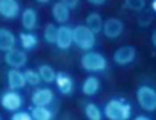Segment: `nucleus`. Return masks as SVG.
Returning <instances> with one entry per match:
<instances>
[{
	"label": "nucleus",
	"mask_w": 156,
	"mask_h": 120,
	"mask_svg": "<svg viewBox=\"0 0 156 120\" xmlns=\"http://www.w3.org/2000/svg\"><path fill=\"white\" fill-rule=\"evenodd\" d=\"M150 8H151V13L156 16V0H150Z\"/></svg>",
	"instance_id": "31"
},
{
	"label": "nucleus",
	"mask_w": 156,
	"mask_h": 120,
	"mask_svg": "<svg viewBox=\"0 0 156 120\" xmlns=\"http://www.w3.org/2000/svg\"><path fill=\"white\" fill-rule=\"evenodd\" d=\"M80 66H81V69L84 73L97 76V74H103V73L107 71L109 60H107V57L103 52L92 49V51H86V52L81 54V57H80Z\"/></svg>",
	"instance_id": "2"
},
{
	"label": "nucleus",
	"mask_w": 156,
	"mask_h": 120,
	"mask_svg": "<svg viewBox=\"0 0 156 120\" xmlns=\"http://www.w3.org/2000/svg\"><path fill=\"white\" fill-rule=\"evenodd\" d=\"M57 97L49 86H37L31 94V103L34 106H52Z\"/></svg>",
	"instance_id": "8"
},
{
	"label": "nucleus",
	"mask_w": 156,
	"mask_h": 120,
	"mask_svg": "<svg viewBox=\"0 0 156 120\" xmlns=\"http://www.w3.org/2000/svg\"><path fill=\"white\" fill-rule=\"evenodd\" d=\"M25 105V97L20 91L16 89H6L3 92H0V106L8 112H16L22 109Z\"/></svg>",
	"instance_id": "5"
},
{
	"label": "nucleus",
	"mask_w": 156,
	"mask_h": 120,
	"mask_svg": "<svg viewBox=\"0 0 156 120\" xmlns=\"http://www.w3.org/2000/svg\"><path fill=\"white\" fill-rule=\"evenodd\" d=\"M73 45V28L69 25H60L57 32L55 46L60 51H69Z\"/></svg>",
	"instance_id": "11"
},
{
	"label": "nucleus",
	"mask_w": 156,
	"mask_h": 120,
	"mask_svg": "<svg viewBox=\"0 0 156 120\" xmlns=\"http://www.w3.org/2000/svg\"><path fill=\"white\" fill-rule=\"evenodd\" d=\"M9 120H34V118H32V115H31V112H29V111L19 109V111H16V112H12V114H11Z\"/></svg>",
	"instance_id": "27"
},
{
	"label": "nucleus",
	"mask_w": 156,
	"mask_h": 120,
	"mask_svg": "<svg viewBox=\"0 0 156 120\" xmlns=\"http://www.w3.org/2000/svg\"><path fill=\"white\" fill-rule=\"evenodd\" d=\"M20 22H22V26L25 31H35L38 28V13L37 9H34L32 6H26L22 9V14H20Z\"/></svg>",
	"instance_id": "13"
},
{
	"label": "nucleus",
	"mask_w": 156,
	"mask_h": 120,
	"mask_svg": "<svg viewBox=\"0 0 156 120\" xmlns=\"http://www.w3.org/2000/svg\"><path fill=\"white\" fill-rule=\"evenodd\" d=\"M139 16H138V25L139 26H142V28H145V26H148L150 23H151V20H153V13H148V11H141V13H138Z\"/></svg>",
	"instance_id": "26"
},
{
	"label": "nucleus",
	"mask_w": 156,
	"mask_h": 120,
	"mask_svg": "<svg viewBox=\"0 0 156 120\" xmlns=\"http://www.w3.org/2000/svg\"><path fill=\"white\" fill-rule=\"evenodd\" d=\"M73 45L83 52L92 51L97 46V34H94L86 25H75L73 26Z\"/></svg>",
	"instance_id": "3"
},
{
	"label": "nucleus",
	"mask_w": 156,
	"mask_h": 120,
	"mask_svg": "<svg viewBox=\"0 0 156 120\" xmlns=\"http://www.w3.org/2000/svg\"><path fill=\"white\" fill-rule=\"evenodd\" d=\"M122 6L129 11H133V13H141L147 8V2L145 0H124Z\"/></svg>",
	"instance_id": "25"
},
{
	"label": "nucleus",
	"mask_w": 156,
	"mask_h": 120,
	"mask_svg": "<svg viewBox=\"0 0 156 120\" xmlns=\"http://www.w3.org/2000/svg\"><path fill=\"white\" fill-rule=\"evenodd\" d=\"M17 40L20 43V48L25 49L26 52L28 51H34L38 46V43H40V37H38V34L35 31H25V29L17 36Z\"/></svg>",
	"instance_id": "15"
},
{
	"label": "nucleus",
	"mask_w": 156,
	"mask_h": 120,
	"mask_svg": "<svg viewBox=\"0 0 156 120\" xmlns=\"http://www.w3.org/2000/svg\"><path fill=\"white\" fill-rule=\"evenodd\" d=\"M58 2H61L63 5H66V6L72 11V9H76L78 6H80L81 0H58Z\"/></svg>",
	"instance_id": "28"
},
{
	"label": "nucleus",
	"mask_w": 156,
	"mask_h": 120,
	"mask_svg": "<svg viewBox=\"0 0 156 120\" xmlns=\"http://www.w3.org/2000/svg\"><path fill=\"white\" fill-rule=\"evenodd\" d=\"M20 0H0V17L3 20H16L22 14Z\"/></svg>",
	"instance_id": "10"
},
{
	"label": "nucleus",
	"mask_w": 156,
	"mask_h": 120,
	"mask_svg": "<svg viewBox=\"0 0 156 120\" xmlns=\"http://www.w3.org/2000/svg\"><path fill=\"white\" fill-rule=\"evenodd\" d=\"M23 74H25L26 85H29V86H34V88L40 86V83H41V79H40V74H38V71H37V69L26 68V69L23 71Z\"/></svg>",
	"instance_id": "24"
},
{
	"label": "nucleus",
	"mask_w": 156,
	"mask_h": 120,
	"mask_svg": "<svg viewBox=\"0 0 156 120\" xmlns=\"http://www.w3.org/2000/svg\"><path fill=\"white\" fill-rule=\"evenodd\" d=\"M17 36L9 28H0V52H6L17 45Z\"/></svg>",
	"instance_id": "18"
},
{
	"label": "nucleus",
	"mask_w": 156,
	"mask_h": 120,
	"mask_svg": "<svg viewBox=\"0 0 156 120\" xmlns=\"http://www.w3.org/2000/svg\"><path fill=\"white\" fill-rule=\"evenodd\" d=\"M133 120H153V118L148 117V115H145V114H139V115H136Z\"/></svg>",
	"instance_id": "30"
},
{
	"label": "nucleus",
	"mask_w": 156,
	"mask_h": 120,
	"mask_svg": "<svg viewBox=\"0 0 156 120\" xmlns=\"http://www.w3.org/2000/svg\"><path fill=\"white\" fill-rule=\"evenodd\" d=\"M51 14L57 25H67V22L70 20V9L66 5H63L61 2H55L52 5Z\"/></svg>",
	"instance_id": "17"
},
{
	"label": "nucleus",
	"mask_w": 156,
	"mask_h": 120,
	"mask_svg": "<svg viewBox=\"0 0 156 120\" xmlns=\"http://www.w3.org/2000/svg\"><path fill=\"white\" fill-rule=\"evenodd\" d=\"M37 71H38L40 79H41V82H43V83L51 85V83H54V82H55L57 71H55L51 65H48V63H40V65L37 66Z\"/></svg>",
	"instance_id": "22"
},
{
	"label": "nucleus",
	"mask_w": 156,
	"mask_h": 120,
	"mask_svg": "<svg viewBox=\"0 0 156 120\" xmlns=\"http://www.w3.org/2000/svg\"><path fill=\"white\" fill-rule=\"evenodd\" d=\"M103 114L106 120H130L133 114V106L126 97L115 96L104 103Z\"/></svg>",
	"instance_id": "1"
},
{
	"label": "nucleus",
	"mask_w": 156,
	"mask_h": 120,
	"mask_svg": "<svg viewBox=\"0 0 156 120\" xmlns=\"http://www.w3.org/2000/svg\"><path fill=\"white\" fill-rule=\"evenodd\" d=\"M101 91V80L98 76L90 74L81 82V92L86 97H95Z\"/></svg>",
	"instance_id": "16"
},
{
	"label": "nucleus",
	"mask_w": 156,
	"mask_h": 120,
	"mask_svg": "<svg viewBox=\"0 0 156 120\" xmlns=\"http://www.w3.org/2000/svg\"><path fill=\"white\" fill-rule=\"evenodd\" d=\"M136 55H138V51L133 45H122L113 51L112 60L116 66H129L135 62Z\"/></svg>",
	"instance_id": "6"
},
{
	"label": "nucleus",
	"mask_w": 156,
	"mask_h": 120,
	"mask_svg": "<svg viewBox=\"0 0 156 120\" xmlns=\"http://www.w3.org/2000/svg\"><path fill=\"white\" fill-rule=\"evenodd\" d=\"M86 2L89 3V5H92V6H104L107 2H109V0H86Z\"/></svg>",
	"instance_id": "29"
},
{
	"label": "nucleus",
	"mask_w": 156,
	"mask_h": 120,
	"mask_svg": "<svg viewBox=\"0 0 156 120\" xmlns=\"http://www.w3.org/2000/svg\"><path fill=\"white\" fill-rule=\"evenodd\" d=\"M57 32H58V25L54 22L51 23H46L44 28H43V40L48 43V45H55V40H57Z\"/></svg>",
	"instance_id": "23"
},
{
	"label": "nucleus",
	"mask_w": 156,
	"mask_h": 120,
	"mask_svg": "<svg viewBox=\"0 0 156 120\" xmlns=\"http://www.w3.org/2000/svg\"><path fill=\"white\" fill-rule=\"evenodd\" d=\"M3 60L8 65V68H16V69H23L28 65V54L22 48H12L3 54Z\"/></svg>",
	"instance_id": "7"
},
{
	"label": "nucleus",
	"mask_w": 156,
	"mask_h": 120,
	"mask_svg": "<svg viewBox=\"0 0 156 120\" xmlns=\"http://www.w3.org/2000/svg\"><path fill=\"white\" fill-rule=\"evenodd\" d=\"M0 120H3V118H2V115H0Z\"/></svg>",
	"instance_id": "34"
},
{
	"label": "nucleus",
	"mask_w": 156,
	"mask_h": 120,
	"mask_svg": "<svg viewBox=\"0 0 156 120\" xmlns=\"http://www.w3.org/2000/svg\"><path fill=\"white\" fill-rule=\"evenodd\" d=\"M136 102L142 111L147 112H154L156 111V89L150 85H139L135 91Z\"/></svg>",
	"instance_id": "4"
},
{
	"label": "nucleus",
	"mask_w": 156,
	"mask_h": 120,
	"mask_svg": "<svg viewBox=\"0 0 156 120\" xmlns=\"http://www.w3.org/2000/svg\"><path fill=\"white\" fill-rule=\"evenodd\" d=\"M150 40H151V45H153L154 49H156V29L151 32V39H150Z\"/></svg>",
	"instance_id": "32"
},
{
	"label": "nucleus",
	"mask_w": 156,
	"mask_h": 120,
	"mask_svg": "<svg viewBox=\"0 0 156 120\" xmlns=\"http://www.w3.org/2000/svg\"><path fill=\"white\" fill-rule=\"evenodd\" d=\"M83 114L86 117V120H104V114H103V108H100L97 103L94 102H87L83 106Z\"/></svg>",
	"instance_id": "21"
},
{
	"label": "nucleus",
	"mask_w": 156,
	"mask_h": 120,
	"mask_svg": "<svg viewBox=\"0 0 156 120\" xmlns=\"http://www.w3.org/2000/svg\"><path fill=\"white\" fill-rule=\"evenodd\" d=\"M6 86L8 89H16L20 91L26 86V80H25V74L22 69H16V68H8L6 71Z\"/></svg>",
	"instance_id": "14"
},
{
	"label": "nucleus",
	"mask_w": 156,
	"mask_h": 120,
	"mask_svg": "<svg viewBox=\"0 0 156 120\" xmlns=\"http://www.w3.org/2000/svg\"><path fill=\"white\" fill-rule=\"evenodd\" d=\"M35 2H37L38 5H48V3L52 2V0H35Z\"/></svg>",
	"instance_id": "33"
},
{
	"label": "nucleus",
	"mask_w": 156,
	"mask_h": 120,
	"mask_svg": "<svg viewBox=\"0 0 156 120\" xmlns=\"http://www.w3.org/2000/svg\"><path fill=\"white\" fill-rule=\"evenodd\" d=\"M94 34H100L103 32V25H104V19L101 17V14L98 11H92L86 16V23H84Z\"/></svg>",
	"instance_id": "20"
},
{
	"label": "nucleus",
	"mask_w": 156,
	"mask_h": 120,
	"mask_svg": "<svg viewBox=\"0 0 156 120\" xmlns=\"http://www.w3.org/2000/svg\"><path fill=\"white\" fill-rule=\"evenodd\" d=\"M34 120H55V109L52 106H34L28 109Z\"/></svg>",
	"instance_id": "19"
},
{
	"label": "nucleus",
	"mask_w": 156,
	"mask_h": 120,
	"mask_svg": "<svg viewBox=\"0 0 156 120\" xmlns=\"http://www.w3.org/2000/svg\"><path fill=\"white\" fill-rule=\"evenodd\" d=\"M126 29V25L121 19L118 17H109L104 20V25H103V34L106 39L109 40H116L122 36Z\"/></svg>",
	"instance_id": "9"
},
{
	"label": "nucleus",
	"mask_w": 156,
	"mask_h": 120,
	"mask_svg": "<svg viewBox=\"0 0 156 120\" xmlns=\"http://www.w3.org/2000/svg\"><path fill=\"white\" fill-rule=\"evenodd\" d=\"M55 86L58 89V92L61 96H72L75 91V80L72 79V76L66 71H57V77H55Z\"/></svg>",
	"instance_id": "12"
}]
</instances>
